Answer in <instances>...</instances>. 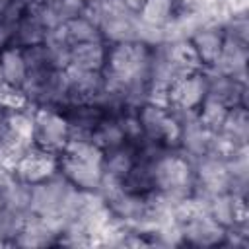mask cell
I'll list each match as a JSON object with an SVG mask.
<instances>
[{
	"label": "cell",
	"mask_w": 249,
	"mask_h": 249,
	"mask_svg": "<svg viewBox=\"0 0 249 249\" xmlns=\"http://www.w3.org/2000/svg\"><path fill=\"white\" fill-rule=\"evenodd\" d=\"M103 150L89 138H70L58 154V173L76 189L99 193L103 183Z\"/></svg>",
	"instance_id": "1"
},
{
	"label": "cell",
	"mask_w": 249,
	"mask_h": 249,
	"mask_svg": "<svg viewBox=\"0 0 249 249\" xmlns=\"http://www.w3.org/2000/svg\"><path fill=\"white\" fill-rule=\"evenodd\" d=\"M154 193L165 196L173 204L187 198L195 191V163L179 148L167 150L152 165Z\"/></svg>",
	"instance_id": "2"
},
{
	"label": "cell",
	"mask_w": 249,
	"mask_h": 249,
	"mask_svg": "<svg viewBox=\"0 0 249 249\" xmlns=\"http://www.w3.org/2000/svg\"><path fill=\"white\" fill-rule=\"evenodd\" d=\"M138 119L142 126V136L146 140H152L169 150H175L179 146L181 123L169 107L144 103L138 107Z\"/></svg>",
	"instance_id": "3"
},
{
	"label": "cell",
	"mask_w": 249,
	"mask_h": 249,
	"mask_svg": "<svg viewBox=\"0 0 249 249\" xmlns=\"http://www.w3.org/2000/svg\"><path fill=\"white\" fill-rule=\"evenodd\" d=\"M31 115L33 144L58 156L70 140V126L64 113L54 107H31Z\"/></svg>",
	"instance_id": "4"
},
{
	"label": "cell",
	"mask_w": 249,
	"mask_h": 249,
	"mask_svg": "<svg viewBox=\"0 0 249 249\" xmlns=\"http://www.w3.org/2000/svg\"><path fill=\"white\" fill-rule=\"evenodd\" d=\"M208 95V76L206 70H196L191 74L177 76L167 86V107L175 115L196 113Z\"/></svg>",
	"instance_id": "5"
},
{
	"label": "cell",
	"mask_w": 249,
	"mask_h": 249,
	"mask_svg": "<svg viewBox=\"0 0 249 249\" xmlns=\"http://www.w3.org/2000/svg\"><path fill=\"white\" fill-rule=\"evenodd\" d=\"M58 173V156L31 144L14 167V177L25 185H37Z\"/></svg>",
	"instance_id": "6"
},
{
	"label": "cell",
	"mask_w": 249,
	"mask_h": 249,
	"mask_svg": "<svg viewBox=\"0 0 249 249\" xmlns=\"http://www.w3.org/2000/svg\"><path fill=\"white\" fill-rule=\"evenodd\" d=\"M181 239L187 245L195 247H216L224 243L226 228L220 226L208 212H200L195 218L183 222L181 226Z\"/></svg>",
	"instance_id": "7"
},
{
	"label": "cell",
	"mask_w": 249,
	"mask_h": 249,
	"mask_svg": "<svg viewBox=\"0 0 249 249\" xmlns=\"http://www.w3.org/2000/svg\"><path fill=\"white\" fill-rule=\"evenodd\" d=\"M103 88H105L103 72H82V70L66 68V89H68L66 105L99 103L103 95Z\"/></svg>",
	"instance_id": "8"
},
{
	"label": "cell",
	"mask_w": 249,
	"mask_h": 249,
	"mask_svg": "<svg viewBox=\"0 0 249 249\" xmlns=\"http://www.w3.org/2000/svg\"><path fill=\"white\" fill-rule=\"evenodd\" d=\"M226 35V33H224ZM247 60H249V53H247V43L231 39V37H224V45L222 51L214 62L212 68L206 70H214L218 74H226V76H233L237 80L247 82Z\"/></svg>",
	"instance_id": "9"
},
{
	"label": "cell",
	"mask_w": 249,
	"mask_h": 249,
	"mask_svg": "<svg viewBox=\"0 0 249 249\" xmlns=\"http://www.w3.org/2000/svg\"><path fill=\"white\" fill-rule=\"evenodd\" d=\"M206 70V68H204ZM208 76V95L224 103L226 107L243 105L247 107V82L237 80L233 76L218 74L214 70H206Z\"/></svg>",
	"instance_id": "10"
},
{
	"label": "cell",
	"mask_w": 249,
	"mask_h": 249,
	"mask_svg": "<svg viewBox=\"0 0 249 249\" xmlns=\"http://www.w3.org/2000/svg\"><path fill=\"white\" fill-rule=\"evenodd\" d=\"M156 49L161 53V56L167 60V64L171 66V70L175 72V76H183V74H191L196 70H204V66L200 64L193 45L189 39H177V41H163L160 45H156Z\"/></svg>",
	"instance_id": "11"
},
{
	"label": "cell",
	"mask_w": 249,
	"mask_h": 249,
	"mask_svg": "<svg viewBox=\"0 0 249 249\" xmlns=\"http://www.w3.org/2000/svg\"><path fill=\"white\" fill-rule=\"evenodd\" d=\"M224 27L222 23H204L200 25L191 37V45L200 60V64L204 68H212L220 51H222V45H224Z\"/></svg>",
	"instance_id": "12"
},
{
	"label": "cell",
	"mask_w": 249,
	"mask_h": 249,
	"mask_svg": "<svg viewBox=\"0 0 249 249\" xmlns=\"http://www.w3.org/2000/svg\"><path fill=\"white\" fill-rule=\"evenodd\" d=\"M47 37H53V39L60 41L68 49L78 45V43H88V41L103 39L99 27L93 21H89L86 16H76V18H70V19L62 21L60 25L51 29Z\"/></svg>",
	"instance_id": "13"
},
{
	"label": "cell",
	"mask_w": 249,
	"mask_h": 249,
	"mask_svg": "<svg viewBox=\"0 0 249 249\" xmlns=\"http://www.w3.org/2000/svg\"><path fill=\"white\" fill-rule=\"evenodd\" d=\"M105 58H107V43L103 39L78 43L68 51V68L82 72H103Z\"/></svg>",
	"instance_id": "14"
},
{
	"label": "cell",
	"mask_w": 249,
	"mask_h": 249,
	"mask_svg": "<svg viewBox=\"0 0 249 249\" xmlns=\"http://www.w3.org/2000/svg\"><path fill=\"white\" fill-rule=\"evenodd\" d=\"M43 8V6H41ZM41 8L39 10H33V12H27L23 14L14 29H12V39H10V45H16V47H31V45H39V43H45L47 35H49V27L41 16Z\"/></svg>",
	"instance_id": "15"
},
{
	"label": "cell",
	"mask_w": 249,
	"mask_h": 249,
	"mask_svg": "<svg viewBox=\"0 0 249 249\" xmlns=\"http://www.w3.org/2000/svg\"><path fill=\"white\" fill-rule=\"evenodd\" d=\"M0 74L4 84L14 88H23L27 78V64L23 56V49L16 45H6L0 51Z\"/></svg>",
	"instance_id": "16"
},
{
	"label": "cell",
	"mask_w": 249,
	"mask_h": 249,
	"mask_svg": "<svg viewBox=\"0 0 249 249\" xmlns=\"http://www.w3.org/2000/svg\"><path fill=\"white\" fill-rule=\"evenodd\" d=\"M177 8L179 6L175 0H144L136 16L144 25L163 29L169 23V19L175 16Z\"/></svg>",
	"instance_id": "17"
},
{
	"label": "cell",
	"mask_w": 249,
	"mask_h": 249,
	"mask_svg": "<svg viewBox=\"0 0 249 249\" xmlns=\"http://www.w3.org/2000/svg\"><path fill=\"white\" fill-rule=\"evenodd\" d=\"M218 132L226 134L228 138H231L239 146H247V140H249V115H247V107L235 105V107L228 109V115H226V119L222 123V128Z\"/></svg>",
	"instance_id": "18"
},
{
	"label": "cell",
	"mask_w": 249,
	"mask_h": 249,
	"mask_svg": "<svg viewBox=\"0 0 249 249\" xmlns=\"http://www.w3.org/2000/svg\"><path fill=\"white\" fill-rule=\"evenodd\" d=\"M233 206H235V196L233 193H218L212 195L206 202V212L224 228L233 226Z\"/></svg>",
	"instance_id": "19"
},
{
	"label": "cell",
	"mask_w": 249,
	"mask_h": 249,
	"mask_svg": "<svg viewBox=\"0 0 249 249\" xmlns=\"http://www.w3.org/2000/svg\"><path fill=\"white\" fill-rule=\"evenodd\" d=\"M228 109H230V107H226V105L220 103L218 99L206 95V99L202 101V105H200L198 111H196V119H198L200 124H202L204 128H208L210 132H218V130L222 128V123H224L226 115H228Z\"/></svg>",
	"instance_id": "20"
},
{
	"label": "cell",
	"mask_w": 249,
	"mask_h": 249,
	"mask_svg": "<svg viewBox=\"0 0 249 249\" xmlns=\"http://www.w3.org/2000/svg\"><path fill=\"white\" fill-rule=\"evenodd\" d=\"M224 8L228 12V18L247 16V12H249V0H224Z\"/></svg>",
	"instance_id": "21"
},
{
	"label": "cell",
	"mask_w": 249,
	"mask_h": 249,
	"mask_svg": "<svg viewBox=\"0 0 249 249\" xmlns=\"http://www.w3.org/2000/svg\"><path fill=\"white\" fill-rule=\"evenodd\" d=\"M10 39H12V27L0 18V51L6 45H10Z\"/></svg>",
	"instance_id": "22"
},
{
	"label": "cell",
	"mask_w": 249,
	"mask_h": 249,
	"mask_svg": "<svg viewBox=\"0 0 249 249\" xmlns=\"http://www.w3.org/2000/svg\"><path fill=\"white\" fill-rule=\"evenodd\" d=\"M123 2H124L132 12H138V10H140V6L144 4V0H123Z\"/></svg>",
	"instance_id": "23"
},
{
	"label": "cell",
	"mask_w": 249,
	"mask_h": 249,
	"mask_svg": "<svg viewBox=\"0 0 249 249\" xmlns=\"http://www.w3.org/2000/svg\"><path fill=\"white\" fill-rule=\"evenodd\" d=\"M10 2H12V0H0V16H2V14H4L6 10H8Z\"/></svg>",
	"instance_id": "24"
},
{
	"label": "cell",
	"mask_w": 249,
	"mask_h": 249,
	"mask_svg": "<svg viewBox=\"0 0 249 249\" xmlns=\"http://www.w3.org/2000/svg\"><path fill=\"white\" fill-rule=\"evenodd\" d=\"M4 245H10V241H8V239H6V237L0 233V247H4Z\"/></svg>",
	"instance_id": "25"
},
{
	"label": "cell",
	"mask_w": 249,
	"mask_h": 249,
	"mask_svg": "<svg viewBox=\"0 0 249 249\" xmlns=\"http://www.w3.org/2000/svg\"><path fill=\"white\" fill-rule=\"evenodd\" d=\"M2 84H4V80H2V74H0V88H2Z\"/></svg>",
	"instance_id": "26"
},
{
	"label": "cell",
	"mask_w": 249,
	"mask_h": 249,
	"mask_svg": "<svg viewBox=\"0 0 249 249\" xmlns=\"http://www.w3.org/2000/svg\"><path fill=\"white\" fill-rule=\"evenodd\" d=\"M45 2H54V0H45Z\"/></svg>",
	"instance_id": "27"
}]
</instances>
